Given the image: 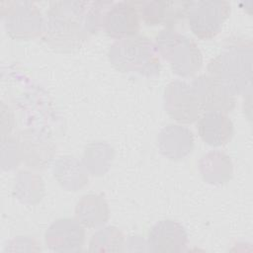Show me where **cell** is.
<instances>
[{"label": "cell", "instance_id": "cell-5", "mask_svg": "<svg viewBox=\"0 0 253 253\" xmlns=\"http://www.w3.org/2000/svg\"><path fill=\"white\" fill-rule=\"evenodd\" d=\"M232 124L220 112H208L198 122V131L204 141L211 145H222L232 136Z\"/></svg>", "mask_w": 253, "mask_h": 253}, {"label": "cell", "instance_id": "cell-3", "mask_svg": "<svg viewBox=\"0 0 253 253\" xmlns=\"http://www.w3.org/2000/svg\"><path fill=\"white\" fill-rule=\"evenodd\" d=\"M168 113L177 121L192 123L198 116L200 106L192 87L184 82L171 83L165 92Z\"/></svg>", "mask_w": 253, "mask_h": 253}, {"label": "cell", "instance_id": "cell-1", "mask_svg": "<svg viewBox=\"0 0 253 253\" xmlns=\"http://www.w3.org/2000/svg\"><path fill=\"white\" fill-rule=\"evenodd\" d=\"M229 12L227 2H188L186 15L194 34L211 38L218 33Z\"/></svg>", "mask_w": 253, "mask_h": 253}, {"label": "cell", "instance_id": "cell-4", "mask_svg": "<svg viewBox=\"0 0 253 253\" xmlns=\"http://www.w3.org/2000/svg\"><path fill=\"white\" fill-rule=\"evenodd\" d=\"M105 28L112 37L136 34L139 29V15L136 7L128 2L115 4L106 14Z\"/></svg>", "mask_w": 253, "mask_h": 253}, {"label": "cell", "instance_id": "cell-6", "mask_svg": "<svg viewBox=\"0 0 253 253\" xmlns=\"http://www.w3.org/2000/svg\"><path fill=\"white\" fill-rule=\"evenodd\" d=\"M187 3L183 2L179 7H176L178 2H149L144 6L142 15L145 21L150 24H159L161 22L170 24L186 15Z\"/></svg>", "mask_w": 253, "mask_h": 253}, {"label": "cell", "instance_id": "cell-2", "mask_svg": "<svg viewBox=\"0 0 253 253\" xmlns=\"http://www.w3.org/2000/svg\"><path fill=\"white\" fill-rule=\"evenodd\" d=\"M192 90L201 110L228 112L234 106L232 91L212 76L202 75L192 83Z\"/></svg>", "mask_w": 253, "mask_h": 253}]
</instances>
